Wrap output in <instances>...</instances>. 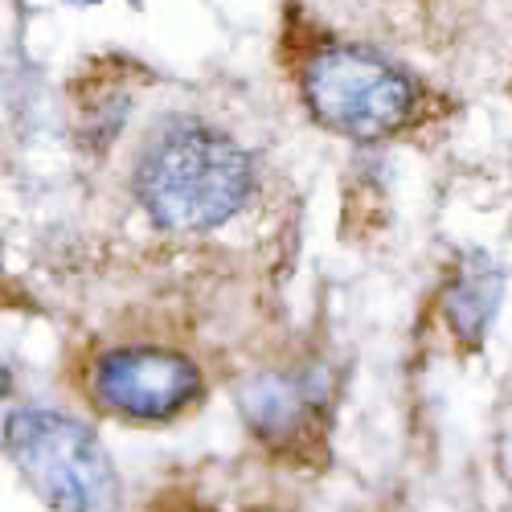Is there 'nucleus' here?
Segmentation results:
<instances>
[{
  "label": "nucleus",
  "instance_id": "obj_1",
  "mask_svg": "<svg viewBox=\"0 0 512 512\" xmlns=\"http://www.w3.org/2000/svg\"><path fill=\"white\" fill-rule=\"evenodd\" d=\"M250 189V152L205 123L164 127L136 164V197L144 213L173 234H205L226 226L246 205Z\"/></svg>",
  "mask_w": 512,
  "mask_h": 512
},
{
  "label": "nucleus",
  "instance_id": "obj_2",
  "mask_svg": "<svg viewBox=\"0 0 512 512\" xmlns=\"http://www.w3.org/2000/svg\"><path fill=\"white\" fill-rule=\"evenodd\" d=\"M5 447L21 480L54 512H119V472L87 422L54 410H13Z\"/></svg>",
  "mask_w": 512,
  "mask_h": 512
},
{
  "label": "nucleus",
  "instance_id": "obj_3",
  "mask_svg": "<svg viewBox=\"0 0 512 512\" xmlns=\"http://www.w3.org/2000/svg\"><path fill=\"white\" fill-rule=\"evenodd\" d=\"M304 103L320 127L349 140H381L410 123L414 78L365 46H328L304 66Z\"/></svg>",
  "mask_w": 512,
  "mask_h": 512
},
{
  "label": "nucleus",
  "instance_id": "obj_4",
  "mask_svg": "<svg viewBox=\"0 0 512 512\" xmlns=\"http://www.w3.org/2000/svg\"><path fill=\"white\" fill-rule=\"evenodd\" d=\"M95 394L107 410H115L123 418L160 422V418L181 414L201 394V373L181 353L119 349L99 361Z\"/></svg>",
  "mask_w": 512,
  "mask_h": 512
},
{
  "label": "nucleus",
  "instance_id": "obj_5",
  "mask_svg": "<svg viewBox=\"0 0 512 512\" xmlns=\"http://www.w3.org/2000/svg\"><path fill=\"white\" fill-rule=\"evenodd\" d=\"M312 410H316L312 381L295 373H263L246 381V390H242L246 422L267 439H291Z\"/></svg>",
  "mask_w": 512,
  "mask_h": 512
},
{
  "label": "nucleus",
  "instance_id": "obj_6",
  "mask_svg": "<svg viewBox=\"0 0 512 512\" xmlns=\"http://www.w3.org/2000/svg\"><path fill=\"white\" fill-rule=\"evenodd\" d=\"M500 271L492 267L488 254H467L463 267L455 271L451 287H447V300H443V312L455 328V336L463 345H480L496 308H500Z\"/></svg>",
  "mask_w": 512,
  "mask_h": 512
},
{
  "label": "nucleus",
  "instance_id": "obj_7",
  "mask_svg": "<svg viewBox=\"0 0 512 512\" xmlns=\"http://www.w3.org/2000/svg\"><path fill=\"white\" fill-rule=\"evenodd\" d=\"M70 5H99V0H70Z\"/></svg>",
  "mask_w": 512,
  "mask_h": 512
}]
</instances>
